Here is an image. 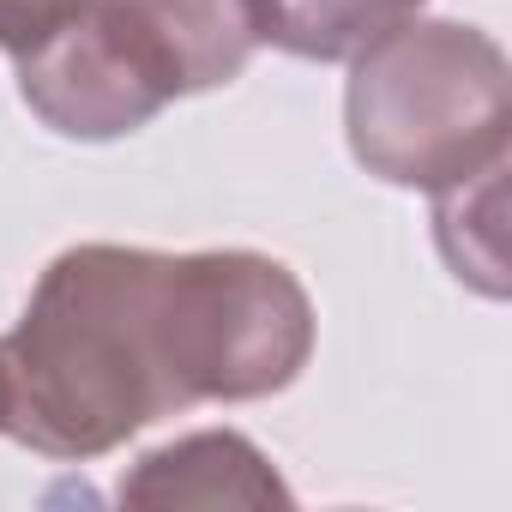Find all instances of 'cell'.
<instances>
[{
    "label": "cell",
    "instance_id": "6da1fadb",
    "mask_svg": "<svg viewBox=\"0 0 512 512\" xmlns=\"http://www.w3.org/2000/svg\"><path fill=\"white\" fill-rule=\"evenodd\" d=\"M308 356L314 302L272 253L79 241L0 338V434L85 464L193 404L272 398Z\"/></svg>",
    "mask_w": 512,
    "mask_h": 512
},
{
    "label": "cell",
    "instance_id": "7a4b0ae2",
    "mask_svg": "<svg viewBox=\"0 0 512 512\" xmlns=\"http://www.w3.org/2000/svg\"><path fill=\"white\" fill-rule=\"evenodd\" d=\"M247 0H79L19 61L25 109L61 139H121L175 97L235 85L253 61Z\"/></svg>",
    "mask_w": 512,
    "mask_h": 512
},
{
    "label": "cell",
    "instance_id": "3957f363",
    "mask_svg": "<svg viewBox=\"0 0 512 512\" xmlns=\"http://www.w3.org/2000/svg\"><path fill=\"white\" fill-rule=\"evenodd\" d=\"M512 61L482 25L398 19L350 55L344 139L386 187L440 193L506 157Z\"/></svg>",
    "mask_w": 512,
    "mask_h": 512
},
{
    "label": "cell",
    "instance_id": "277c9868",
    "mask_svg": "<svg viewBox=\"0 0 512 512\" xmlns=\"http://www.w3.org/2000/svg\"><path fill=\"white\" fill-rule=\"evenodd\" d=\"M115 500L121 506H290L296 494L247 434L199 428L145 452L121 476Z\"/></svg>",
    "mask_w": 512,
    "mask_h": 512
},
{
    "label": "cell",
    "instance_id": "5b68a950",
    "mask_svg": "<svg viewBox=\"0 0 512 512\" xmlns=\"http://www.w3.org/2000/svg\"><path fill=\"white\" fill-rule=\"evenodd\" d=\"M428 0H247L253 37L296 61H350L362 43L422 13Z\"/></svg>",
    "mask_w": 512,
    "mask_h": 512
},
{
    "label": "cell",
    "instance_id": "8992f818",
    "mask_svg": "<svg viewBox=\"0 0 512 512\" xmlns=\"http://www.w3.org/2000/svg\"><path fill=\"white\" fill-rule=\"evenodd\" d=\"M79 0H0V49L7 55H25L37 49Z\"/></svg>",
    "mask_w": 512,
    "mask_h": 512
}]
</instances>
